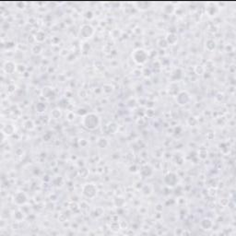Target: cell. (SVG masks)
Here are the masks:
<instances>
[{
    "mask_svg": "<svg viewBox=\"0 0 236 236\" xmlns=\"http://www.w3.org/2000/svg\"><path fill=\"white\" fill-rule=\"evenodd\" d=\"M134 5L136 6L137 9H139L142 11H145V10H150V8L151 6V3L150 2H137Z\"/></svg>",
    "mask_w": 236,
    "mask_h": 236,
    "instance_id": "11",
    "label": "cell"
},
{
    "mask_svg": "<svg viewBox=\"0 0 236 236\" xmlns=\"http://www.w3.org/2000/svg\"><path fill=\"white\" fill-rule=\"evenodd\" d=\"M190 95L187 91L182 90L176 96V101L179 105H185L190 101Z\"/></svg>",
    "mask_w": 236,
    "mask_h": 236,
    "instance_id": "6",
    "label": "cell"
},
{
    "mask_svg": "<svg viewBox=\"0 0 236 236\" xmlns=\"http://www.w3.org/2000/svg\"><path fill=\"white\" fill-rule=\"evenodd\" d=\"M42 50H43V47H42L40 44H35V45L32 47V52L34 55H39V54H41Z\"/></svg>",
    "mask_w": 236,
    "mask_h": 236,
    "instance_id": "17",
    "label": "cell"
},
{
    "mask_svg": "<svg viewBox=\"0 0 236 236\" xmlns=\"http://www.w3.org/2000/svg\"><path fill=\"white\" fill-rule=\"evenodd\" d=\"M206 47H207V49L209 50V51L214 50L215 47H216V43H215V41L212 40V39H208V40L206 42Z\"/></svg>",
    "mask_w": 236,
    "mask_h": 236,
    "instance_id": "15",
    "label": "cell"
},
{
    "mask_svg": "<svg viewBox=\"0 0 236 236\" xmlns=\"http://www.w3.org/2000/svg\"><path fill=\"white\" fill-rule=\"evenodd\" d=\"M94 33V29L89 25V24H84L81 26L80 28V31H79V34L82 38L84 39H88V38H90Z\"/></svg>",
    "mask_w": 236,
    "mask_h": 236,
    "instance_id": "5",
    "label": "cell"
},
{
    "mask_svg": "<svg viewBox=\"0 0 236 236\" xmlns=\"http://www.w3.org/2000/svg\"><path fill=\"white\" fill-rule=\"evenodd\" d=\"M140 173L143 177H149L153 173V169L150 165L145 164L140 169Z\"/></svg>",
    "mask_w": 236,
    "mask_h": 236,
    "instance_id": "10",
    "label": "cell"
},
{
    "mask_svg": "<svg viewBox=\"0 0 236 236\" xmlns=\"http://www.w3.org/2000/svg\"><path fill=\"white\" fill-rule=\"evenodd\" d=\"M13 201L16 205L18 206H21V205H24L26 204V202L28 201V197H27V195L24 193V192H21V191H19L17 192L14 196H13Z\"/></svg>",
    "mask_w": 236,
    "mask_h": 236,
    "instance_id": "7",
    "label": "cell"
},
{
    "mask_svg": "<svg viewBox=\"0 0 236 236\" xmlns=\"http://www.w3.org/2000/svg\"><path fill=\"white\" fill-rule=\"evenodd\" d=\"M51 115H52V117L54 118V119H58V118L61 117L62 113H61V111L59 109H54L51 112Z\"/></svg>",
    "mask_w": 236,
    "mask_h": 236,
    "instance_id": "16",
    "label": "cell"
},
{
    "mask_svg": "<svg viewBox=\"0 0 236 236\" xmlns=\"http://www.w3.org/2000/svg\"><path fill=\"white\" fill-rule=\"evenodd\" d=\"M6 128H7V131H2L4 134H6V135H12L14 133V130H10V128H14V127L12 125H7Z\"/></svg>",
    "mask_w": 236,
    "mask_h": 236,
    "instance_id": "18",
    "label": "cell"
},
{
    "mask_svg": "<svg viewBox=\"0 0 236 236\" xmlns=\"http://www.w3.org/2000/svg\"><path fill=\"white\" fill-rule=\"evenodd\" d=\"M212 226H213V222H212L211 219H207V218H205V219H202V221H201V227H202L203 229H205V230H209Z\"/></svg>",
    "mask_w": 236,
    "mask_h": 236,
    "instance_id": "13",
    "label": "cell"
},
{
    "mask_svg": "<svg viewBox=\"0 0 236 236\" xmlns=\"http://www.w3.org/2000/svg\"><path fill=\"white\" fill-rule=\"evenodd\" d=\"M24 126H25V128H26L27 129H32V128H34V125H33L32 121H30V120H28V121L24 124Z\"/></svg>",
    "mask_w": 236,
    "mask_h": 236,
    "instance_id": "20",
    "label": "cell"
},
{
    "mask_svg": "<svg viewBox=\"0 0 236 236\" xmlns=\"http://www.w3.org/2000/svg\"><path fill=\"white\" fill-rule=\"evenodd\" d=\"M178 175L175 173L170 172L164 176V183L169 187H174L178 184Z\"/></svg>",
    "mask_w": 236,
    "mask_h": 236,
    "instance_id": "4",
    "label": "cell"
},
{
    "mask_svg": "<svg viewBox=\"0 0 236 236\" xmlns=\"http://www.w3.org/2000/svg\"><path fill=\"white\" fill-rule=\"evenodd\" d=\"M158 44H159V46H160L161 48H167V47L169 46V44H167V42H166L165 39L163 40V43H162V40H160L159 43H158Z\"/></svg>",
    "mask_w": 236,
    "mask_h": 236,
    "instance_id": "19",
    "label": "cell"
},
{
    "mask_svg": "<svg viewBox=\"0 0 236 236\" xmlns=\"http://www.w3.org/2000/svg\"><path fill=\"white\" fill-rule=\"evenodd\" d=\"M3 69L7 74H13L17 70V65L12 61H7L3 66Z\"/></svg>",
    "mask_w": 236,
    "mask_h": 236,
    "instance_id": "8",
    "label": "cell"
},
{
    "mask_svg": "<svg viewBox=\"0 0 236 236\" xmlns=\"http://www.w3.org/2000/svg\"><path fill=\"white\" fill-rule=\"evenodd\" d=\"M108 140L105 139V138H99L98 140H97V145L99 148H101V149H104L108 146Z\"/></svg>",
    "mask_w": 236,
    "mask_h": 236,
    "instance_id": "14",
    "label": "cell"
},
{
    "mask_svg": "<svg viewBox=\"0 0 236 236\" xmlns=\"http://www.w3.org/2000/svg\"><path fill=\"white\" fill-rule=\"evenodd\" d=\"M165 40H166V42H167L168 44L173 45V44H176L178 38H177V35H176L175 33H169V34L167 35V37L165 38Z\"/></svg>",
    "mask_w": 236,
    "mask_h": 236,
    "instance_id": "12",
    "label": "cell"
},
{
    "mask_svg": "<svg viewBox=\"0 0 236 236\" xmlns=\"http://www.w3.org/2000/svg\"><path fill=\"white\" fill-rule=\"evenodd\" d=\"M219 12V7L216 4L209 3L207 7V13L209 17H215Z\"/></svg>",
    "mask_w": 236,
    "mask_h": 236,
    "instance_id": "9",
    "label": "cell"
},
{
    "mask_svg": "<svg viewBox=\"0 0 236 236\" xmlns=\"http://www.w3.org/2000/svg\"><path fill=\"white\" fill-rule=\"evenodd\" d=\"M85 17H86L87 19L90 20V19H92V18H93V13H92L91 11H87V12H86Z\"/></svg>",
    "mask_w": 236,
    "mask_h": 236,
    "instance_id": "21",
    "label": "cell"
},
{
    "mask_svg": "<svg viewBox=\"0 0 236 236\" xmlns=\"http://www.w3.org/2000/svg\"><path fill=\"white\" fill-rule=\"evenodd\" d=\"M101 124L100 116L95 112H89L83 115L82 118V125L89 130L96 129Z\"/></svg>",
    "mask_w": 236,
    "mask_h": 236,
    "instance_id": "1",
    "label": "cell"
},
{
    "mask_svg": "<svg viewBox=\"0 0 236 236\" xmlns=\"http://www.w3.org/2000/svg\"><path fill=\"white\" fill-rule=\"evenodd\" d=\"M98 192V188L94 184H86L82 187L83 195L88 198H93L96 196Z\"/></svg>",
    "mask_w": 236,
    "mask_h": 236,
    "instance_id": "3",
    "label": "cell"
},
{
    "mask_svg": "<svg viewBox=\"0 0 236 236\" xmlns=\"http://www.w3.org/2000/svg\"><path fill=\"white\" fill-rule=\"evenodd\" d=\"M132 58H133V60H134L137 64H139V65H143V64H145V63L148 61V59H149V53H148L146 50L142 49V48H138V49H136V50L133 52V54H132Z\"/></svg>",
    "mask_w": 236,
    "mask_h": 236,
    "instance_id": "2",
    "label": "cell"
}]
</instances>
